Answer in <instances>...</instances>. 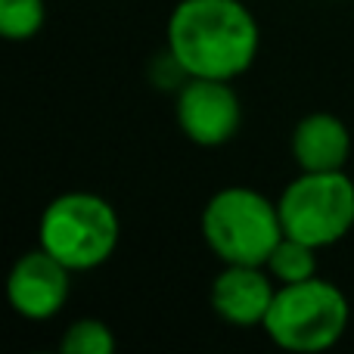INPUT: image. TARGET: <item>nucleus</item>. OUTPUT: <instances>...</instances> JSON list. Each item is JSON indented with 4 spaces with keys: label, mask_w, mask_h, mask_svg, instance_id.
<instances>
[{
    "label": "nucleus",
    "mask_w": 354,
    "mask_h": 354,
    "mask_svg": "<svg viewBox=\"0 0 354 354\" xmlns=\"http://www.w3.org/2000/svg\"><path fill=\"white\" fill-rule=\"evenodd\" d=\"M277 295V280L264 264H224L214 274L208 301L212 311L230 326H261Z\"/></svg>",
    "instance_id": "nucleus-8"
},
{
    "label": "nucleus",
    "mask_w": 354,
    "mask_h": 354,
    "mask_svg": "<svg viewBox=\"0 0 354 354\" xmlns=\"http://www.w3.org/2000/svg\"><path fill=\"white\" fill-rule=\"evenodd\" d=\"M351 324L348 295L333 280L311 277L301 283L277 286L261 330L283 351L317 354L342 342Z\"/></svg>",
    "instance_id": "nucleus-4"
},
{
    "label": "nucleus",
    "mask_w": 354,
    "mask_h": 354,
    "mask_svg": "<svg viewBox=\"0 0 354 354\" xmlns=\"http://www.w3.org/2000/svg\"><path fill=\"white\" fill-rule=\"evenodd\" d=\"M59 351L62 354H112L115 351V333L100 317H78L62 333Z\"/></svg>",
    "instance_id": "nucleus-12"
},
{
    "label": "nucleus",
    "mask_w": 354,
    "mask_h": 354,
    "mask_svg": "<svg viewBox=\"0 0 354 354\" xmlns=\"http://www.w3.org/2000/svg\"><path fill=\"white\" fill-rule=\"evenodd\" d=\"M208 252L221 264H264L280 243L283 221L274 199L252 187H221L208 196L199 214Z\"/></svg>",
    "instance_id": "nucleus-3"
},
{
    "label": "nucleus",
    "mask_w": 354,
    "mask_h": 354,
    "mask_svg": "<svg viewBox=\"0 0 354 354\" xmlns=\"http://www.w3.org/2000/svg\"><path fill=\"white\" fill-rule=\"evenodd\" d=\"M299 171H345L351 159V131L333 112H308L289 137Z\"/></svg>",
    "instance_id": "nucleus-9"
},
{
    "label": "nucleus",
    "mask_w": 354,
    "mask_h": 354,
    "mask_svg": "<svg viewBox=\"0 0 354 354\" xmlns=\"http://www.w3.org/2000/svg\"><path fill=\"white\" fill-rule=\"evenodd\" d=\"M283 233L330 249L354 227V180L345 171H299L277 196Z\"/></svg>",
    "instance_id": "nucleus-5"
},
{
    "label": "nucleus",
    "mask_w": 354,
    "mask_h": 354,
    "mask_svg": "<svg viewBox=\"0 0 354 354\" xmlns=\"http://www.w3.org/2000/svg\"><path fill=\"white\" fill-rule=\"evenodd\" d=\"M122 221L109 199L87 189H68L50 199L37 221V245L68 270H97L115 255Z\"/></svg>",
    "instance_id": "nucleus-2"
},
{
    "label": "nucleus",
    "mask_w": 354,
    "mask_h": 354,
    "mask_svg": "<svg viewBox=\"0 0 354 354\" xmlns=\"http://www.w3.org/2000/svg\"><path fill=\"white\" fill-rule=\"evenodd\" d=\"M317 252L320 249H314V245L301 243L295 236H283L268 255L264 268L277 280V286L311 280V277H317Z\"/></svg>",
    "instance_id": "nucleus-10"
},
{
    "label": "nucleus",
    "mask_w": 354,
    "mask_h": 354,
    "mask_svg": "<svg viewBox=\"0 0 354 354\" xmlns=\"http://www.w3.org/2000/svg\"><path fill=\"white\" fill-rule=\"evenodd\" d=\"M72 274L75 270H68L44 245L28 249L12 261L6 274V301L19 317L44 324L66 308L72 295Z\"/></svg>",
    "instance_id": "nucleus-7"
},
{
    "label": "nucleus",
    "mask_w": 354,
    "mask_h": 354,
    "mask_svg": "<svg viewBox=\"0 0 354 354\" xmlns=\"http://www.w3.org/2000/svg\"><path fill=\"white\" fill-rule=\"evenodd\" d=\"M261 28L245 0H177L165 53L187 78L236 81L255 66Z\"/></svg>",
    "instance_id": "nucleus-1"
},
{
    "label": "nucleus",
    "mask_w": 354,
    "mask_h": 354,
    "mask_svg": "<svg viewBox=\"0 0 354 354\" xmlns=\"http://www.w3.org/2000/svg\"><path fill=\"white\" fill-rule=\"evenodd\" d=\"M174 118L180 134L202 149L230 143L243 124V103L230 81L221 78H183L177 87Z\"/></svg>",
    "instance_id": "nucleus-6"
},
{
    "label": "nucleus",
    "mask_w": 354,
    "mask_h": 354,
    "mask_svg": "<svg viewBox=\"0 0 354 354\" xmlns=\"http://www.w3.org/2000/svg\"><path fill=\"white\" fill-rule=\"evenodd\" d=\"M47 22L44 0H0V37L12 44H25L41 35Z\"/></svg>",
    "instance_id": "nucleus-11"
}]
</instances>
